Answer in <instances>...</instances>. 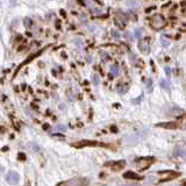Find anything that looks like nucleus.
Instances as JSON below:
<instances>
[{"instance_id":"f257e3e1","label":"nucleus","mask_w":186,"mask_h":186,"mask_svg":"<svg viewBox=\"0 0 186 186\" xmlns=\"http://www.w3.org/2000/svg\"><path fill=\"white\" fill-rule=\"evenodd\" d=\"M87 184H89V180L86 178L78 177V178H72L67 182H62L57 186H87Z\"/></svg>"},{"instance_id":"f03ea898","label":"nucleus","mask_w":186,"mask_h":186,"mask_svg":"<svg viewBox=\"0 0 186 186\" xmlns=\"http://www.w3.org/2000/svg\"><path fill=\"white\" fill-rule=\"evenodd\" d=\"M19 179H20L19 173L15 172V171H10L6 176V182L11 185H16L19 183Z\"/></svg>"},{"instance_id":"7ed1b4c3","label":"nucleus","mask_w":186,"mask_h":186,"mask_svg":"<svg viewBox=\"0 0 186 186\" xmlns=\"http://www.w3.org/2000/svg\"><path fill=\"white\" fill-rule=\"evenodd\" d=\"M123 178H126V179H135V180H141L143 177L138 176L137 173L133 172V171H127L126 173H123Z\"/></svg>"},{"instance_id":"20e7f679","label":"nucleus","mask_w":186,"mask_h":186,"mask_svg":"<svg viewBox=\"0 0 186 186\" xmlns=\"http://www.w3.org/2000/svg\"><path fill=\"white\" fill-rule=\"evenodd\" d=\"M76 146H78V148H81V146H101V143H99V142H91V141H81L79 143H77V144H75Z\"/></svg>"},{"instance_id":"39448f33","label":"nucleus","mask_w":186,"mask_h":186,"mask_svg":"<svg viewBox=\"0 0 186 186\" xmlns=\"http://www.w3.org/2000/svg\"><path fill=\"white\" fill-rule=\"evenodd\" d=\"M157 127H162V128H176L177 127V123H174V122H165V123H158L157 124Z\"/></svg>"},{"instance_id":"423d86ee","label":"nucleus","mask_w":186,"mask_h":186,"mask_svg":"<svg viewBox=\"0 0 186 186\" xmlns=\"http://www.w3.org/2000/svg\"><path fill=\"white\" fill-rule=\"evenodd\" d=\"M119 72H120V69L118 64H114V65L111 67V75L113 77H118L119 76Z\"/></svg>"},{"instance_id":"0eeeda50","label":"nucleus","mask_w":186,"mask_h":186,"mask_svg":"<svg viewBox=\"0 0 186 186\" xmlns=\"http://www.w3.org/2000/svg\"><path fill=\"white\" fill-rule=\"evenodd\" d=\"M174 155H176V156H179V157H184V158H186V149L177 148L176 151H174Z\"/></svg>"},{"instance_id":"6e6552de","label":"nucleus","mask_w":186,"mask_h":186,"mask_svg":"<svg viewBox=\"0 0 186 186\" xmlns=\"http://www.w3.org/2000/svg\"><path fill=\"white\" fill-rule=\"evenodd\" d=\"M123 166H124V162L123 160L118 162V163H113V169L114 170H121Z\"/></svg>"},{"instance_id":"1a4fd4ad","label":"nucleus","mask_w":186,"mask_h":186,"mask_svg":"<svg viewBox=\"0 0 186 186\" xmlns=\"http://www.w3.org/2000/svg\"><path fill=\"white\" fill-rule=\"evenodd\" d=\"M160 86L164 87L165 90H169V86L166 85V81H165V80H162V81H160Z\"/></svg>"},{"instance_id":"9d476101","label":"nucleus","mask_w":186,"mask_h":186,"mask_svg":"<svg viewBox=\"0 0 186 186\" xmlns=\"http://www.w3.org/2000/svg\"><path fill=\"white\" fill-rule=\"evenodd\" d=\"M93 79H94V84H95V85L99 84V77H98V75H94V76H93Z\"/></svg>"},{"instance_id":"9b49d317","label":"nucleus","mask_w":186,"mask_h":186,"mask_svg":"<svg viewBox=\"0 0 186 186\" xmlns=\"http://www.w3.org/2000/svg\"><path fill=\"white\" fill-rule=\"evenodd\" d=\"M18 157H19V158H20L21 160H26V156H25L23 154H19V156H18Z\"/></svg>"},{"instance_id":"f8f14e48","label":"nucleus","mask_w":186,"mask_h":186,"mask_svg":"<svg viewBox=\"0 0 186 186\" xmlns=\"http://www.w3.org/2000/svg\"><path fill=\"white\" fill-rule=\"evenodd\" d=\"M165 71H166V75L170 76V73H171V72H170V69H169V67H165Z\"/></svg>"},{"instance_id":"ddd939ff","label":"nucleus","mask_w":186,"mask_h":186,"mask_svg":"<svg viewBox=\"0 0 186 186\" xmlns=\"http://www.w3.org/2000/svg\"><path fill=\"white\" fill-rule=\"evenodd\" d=\"M121 186H137V185H135V184H123V185Z\"/></svg>"},{"instance_id":"4468645a","label":"nucleus","mask_w":186,"mask_h":186,"mask_svg":"<svg viewBox=\"0 0 186 186\" xmlns=\"http://www.w3.org/2000/svg\"><path fill=\"white\" fill-rule=\"evenodd\" d=\"M185 129H186V124H185Z\"/></svg>"}]
</instances>
